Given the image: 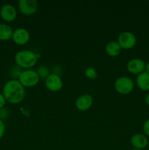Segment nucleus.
<instances>
[{
	"label": "nucleus",
	"instance_id": "nucleus-1",
	"mask_svg": "<svg viewBox=\"0 0 149 150\" xmlns=\"http://www.w3.org/2000/svg\"><path fill=\"white\" fill-rule=\"evenodd\" d=\"M2 94L6 101L12 104L19 103L25 97L24 86L18 80L12 79L5 83L3 86Z\"/></svg>",
	"mask_w": 149,
	"mask_h": 150
},
{
	"label": "nucleus",
	"instance_id": "nucleus-2",
	"mask_svg": "<svg viewBox=\"0 0 149 150\" xmlns=\"http://www.w3.org/2000/svg\"><path fill=\"white\" fill-rule=\"evenodd\" d=\"M39 54L29 50H21L16 53L15 61L18 66L21 68L29 69L34 67L38 60Z\"/></svg>",
	"mask_w": 149,
	"mask_h": 150
},
{
	"label": "nucleus",
	"instance_id": "nucleus-3",
	"mask_svg": "<svg viewBox=\"0 0 149 150\" xmlns=\"http://www.w3.org/2000/svg\"><path fill=\"white\" fill-rule=\"evenodd\" d=\"M18 81L24 87H32L37 84L39 81V77L37 71L27 69L20 73Z\"/></svg>",
	"mask_w": 149,
	"mask_h": 150
},
{
	"label": "nucleus",
	"instance_id": "nucleus-4",
	"mask_svg": "<svg viewBox=\"0 0 149 150\" xmlns=\"http://www.w3.org/2000/svg\"><path fill=\"white\" fill-rule=\"evenodd\" d=\"M115 89L118 93L127 95L131 92L134 89V82L130 78L127 76H121L115 81Z\"/></svg>",
	"mask_w": 149,
	"mask_h": 150
},
{
	"label": "nucleus",
	"instance_id": "nucleus-5",
	"mask_svg": "<svg viewBox=\"0 0 149 150\" xmlns=\"http://www.w3.org/2000/svg\"><path fill=\"white\" fill-rule=\"evenodd\" d=\"M118 44L121 48L124 49H131L137 42L135 35L130 32H123L118 38Z\"/></svg>",
	"mask_w": 149,
	"mask_h": 150
},
{
	"label": "nucleus",
	"instance_id": "nucleus-6",
	"mask_svg": "<svg viewBox=\"0 0 149 150\" xmlns=\"http://www.w3.org/2000/svg\"><path fill=\"white\" fill-rule=\"evenodd\" d=\"M45 86L51 92H58L63 86L62 79L58 74L51 73L45 79Z\"/></svg>",
	"mask_w": 149,
	"mask_h": 150
},
{
	"label": "nucleus",
	"instance_id": "nucleus-7",
	"mask_svg": "<svg viewBox=\"0 0 149 150\" xmlns=\"http://www.w3.org/2000/svg\"><path fill=\"white\" fill-rule=\"evenodd\" d=\"M18 7L23 14L31 16L37 10L38 3L36 0H20L18 1Z\"/></svg>",
	"mask_w": 149,
	"mask_h": 150
},
{
	"label": "nucleus",
	"instance_id": "nucleus-8",
	"mask_svg": "<svg viewBox=\"0 0 149 150\" xmlns=\"http://www.w3.org/2000/svg\"><path fill=\"white\" fill-rule=\"evenodd\" d=\"M0 16L6 22H11L17 17L15 7L10 4H5L0 9Z\"/></svg>",
	"mask_w": 149,
	"mask_h": 150
},
{
	"label": "nucleus",
	"instance_id": "nucleus-9",
	"mask_svg": "<svg viewBox=\"0 0 149 150\" xmlns=\"http://www.w3.org/2000/svg\"><path fill=\"white\" fill-rule=\"evenodd\" d=\"M12 39L18 45H25L29 41L30 35L24 28H18L13 31Z\"/></svg>",
	"mask_w": 149,
	"mask_h": 150
},
{
	"label": "nucleus",
	"instance_id": "nucleus-10",
	"mask_svg": "<svg viewBox=\"0 0 149 150\" xmlns=\"http://www.w3.org/2000/svg\"><path fill=\"white\" fill-rule=\"evenodd\" d=\"M145 63L140 59H132L129 60L127 64V70L132 74H140L145 71Z\"/></svg>",
	"mask_w": 149,
	"mask_h": 150
},
{
	"label": "nucleus",
	"instance_id": "nucleus-11",
	"mask_svg": "<svg viewBox=\"0 0 149 150\" xmlns=\"http://www.w3.org/2000/svg\"><path fill=\"white\" fill-rule=\"evenodd\" d=\"M93 104V98L89 94H84L77 98L75 101L76 108L80 111H86L91 107Z\"/></svg>",
	"mask_w": 149,
	"mask_h": 150
},
{
	"label": "nucleus",
	"instance_id": "nucleus-12",
	"mask_svg": "<svg viewBox=\"0 0 149 150\" xmlns=\"http://www.w3.org/2000/svg\"><path fill=\"white\" fill-rule=\"evenodd\" d=\"M131 145L134 146V149H143L148 146V138L143 134H135L131 138Z\"/></svg>",
	"mask_w": 149,
	"mask_h": 150
},
{
	"label": "nucleus",
	"instance_id": "nucleus-13",
	"mask_svg": "<svg viewBox=\"0 0 149 150\" xmlns=\"http://www.w3.org/2000/svg\"><path fill=\"white\" fill-rule=\"evenodd\" d=\"M137 86L143 91L149 90V73L143 72L139 74L136 79Z\"/></svg>",
	"mask_w": 149,
	"mask_h": 150
},
{
	"label": "nucleus",
	"instance_id": "nucleus-14",
	"mask_svg": "<svg viewBox=\"0 0 149 150\" xmlns=\"http://www.w3.org/2000/svg\"><path fill=\"white\" fill-rule=\"evenodd\" d=\"M13 29L7 23H0V40H9L12 38Z\"/></svg>",
	"mask_w": 149,
	"mask_h": 150
},
{
	"label": "nucleus",
	"instance_id": "nucleus-15",
	"mask_svg": "<svg viewBox=\"0 0 149 150\" xmlns=\"http://www.w3.org/2000/svg\"><path fill=\"white\" fill-rule=\"evenodd\" d=\"M105 51H106L107 54L110 57H116L121 53V48L118 42L110 41L106 45Z\"/></svg>",
	"mask_w": 149,
	"mask_h": 150
},
{
	"label": "nucleus",
	"instance_id": "nucleus-16",
	"mask_svg": "<svg viewBox=\"0 0 149 150\" xmlns=\"http://www.w3.org/2000/svg\"><path fill=\"white\" fill-rule=\"evenodd\" d=\"M38 76H39V79H46L51 73H50V70L48 67L46 66H40L37 68V70Z\"/></svg>",
	"mask_w": 149,
	"mask_h": 150
},
{
	"label": "nucleus",
	"instance_id": "nucleus-17",
	"mask_svg": "<svg viewBox=\"0 0 149 150\" xmlns=\"http://www.w3.org/2000/svg\"><path fill=\"white\" fill-rule=\"evenodd\" d=\"M85 76L90 79H96L98 77L97 72L93 67H88L85 70Z\"/></svg>",
	"mask_w": 149,
	"mask_h": 150
},
{
	"label": "nucleus",
	"instance_id": "nucleus-18",
	"mask_svg": "<svg viewBox=\"0 0 149 150\" xmlns=\"http://www.w3.org/2000/svg\"><path fill=\"white\" fill-rule=\"evenodd\" d=\"M5 133V125L1 120H0V139L3 137Z\"/></svg>",
	"mask_w": 149,
	"mask_h": 150
},
{
	"label": "nucleus",
	"instance_id": "nucleus-19",
	"mask_svg": "<svg viewBox=\"0 0 149 150\" xmlns=\"http://www.w3.org/2000/svg\"><path fill=\"white\" fill-rule=\"evenodd\" d=\"M143 131H144L145 134L149 136V119L146 120L143 125Z\"/></svg>",
	"mask_w": 149,
	"mask_h": 150
},
{
	"label": "nucleus",
	"instance_id": "nucleus-20",
	"mask_svg": "<svg viewBox=\"0 0 149 150\" xmlns=\"http://www.w3.org/2000/svg\"><path fill=\"white\" fill-rule=\"evenodd\" d=\"M7 110L5 108H1L0 109V120H2L3 119H6L7 117Z\"/></svg>",
	"mask_w": 149,
	"mask_h": 150
},
{
	"label": "nucleus",
	"instance_id": "nucleus-21",
	"mask_svg": "<svg viewBox=\"0 0 149 150\" xmlns=\"http://www.w3.org/2000/svg\"><path fill=\"white\" fill-rule=\"evenodd\" d=\"M5 103H6L5 98H4L2 93H0V109L4 108Z\"/></svg>",
	"mask_w": 149,
	"mask_h": 150
},
{
	"label": "nucleus",
	"instance_id": "nucleus-22",
	"mask_svg": "<svg viewBox=\"0 0 149 150\" xmlns=\"http://www.w3.org/2000/svg\"><path fill=\"white\" fill-rule=\"evenodd\" d=\"M145 72L149 73V62L145 64Z\"/></svg>",
	"mask_w": 149,
	"mask_h": 150
},
{
	"label": "nucleus",
	"instance_id": "nucleus-23",
	"mask_svg": "<svg viewBox=\"0 0 149 150\" xmlns=\"http://www.w3.org/2000/svg\"><path fill=\"white\" fill-rule=\"evenodd\" d=\"M145 100V103L149 106V94H148V95H146Z\"/></svg>",
	"mask_w": 149,
	"mask_h": 150
},
{
	"label": "nucleus",
	"instance_id": "nucleus-24",
	"mask_svg": "<svg viewBox=\"0 0 149 150\" xmlns=\"http://www.w3.org/2000/svg\"><path fill=\"white\" fill-rule=\"evenodd\" d=\"M131 150H143V149H131Z\"/></svg>",
	"mask_w": 149,
	"mask_h": 150
}]
</instances>
